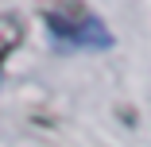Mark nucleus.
I'll return each mask as SVG.
<instances>
[{"mask_svg": "<svg viewBox=\"0 0 151 147\" xmlns=\"http://www.w3.org/2000/svg\"><path fill=\"white\" fill-rule=\"evenodd\" d=\"M47 27L54 31V39L62 43H74V47H89V50H105L112 47V31L105 27L101 16L89 12L85 0H58L43 12Z\"/></svg>", "mask_w": 151, "mask_h": 147, "instance_id": "nucleus-1", "label": "nucleus"}, {"mask_svg": "<svg viewBox=\"0 0 151 147\" xmlns=\"http://www.w3.org/2000/svg\"><path fill=\"white\" fill-rule=\"evenodd\" d=\"M23 39V31H19V19H12V16H0V62H4V54L16 47Z\"/></svg>", "mask_w": 151, "mask_h": 147, "instance_id": "nucleus-2", "label": "nucleus"}]
</instances>
